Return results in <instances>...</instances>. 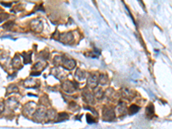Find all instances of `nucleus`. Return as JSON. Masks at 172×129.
Segmentation results:
<instances>
[{
	"instance_id": "7ed1b4c3",
	"label": "nucleus",
	"mask_w": 172,
	"mask_h": 129,
	"mask_svg": "<svg viewBox=\"0 0 172 129\" xmlns=\"http://www.w3.org/2000/svg\"><path fill=\"white\" fill-rule=\"evenodd\" d=\"M35 109V104L34 103H28L25 106L23 111L26 115H30L34 113Z\"/></svg>"
},
{
	"instance_id": "f8f14e48",
	"label": "nucleus",
	"mask_w": 172,
	"mask_h": 129,
	"mask_svg": "<svg viewBox=\"0 0 172 129\" xmlns=\"http://www.w3.org/2000/svg\"><path fill=\"white\" fill-rule=\"evenodd\" d=\"M86 117H87L86 119H87V121H88V123H89V124H91V123H93V122H94L93 118H92L90 115H86Z\"/></svg>"
},
{
	"instance_id": "0eeeda50",
	"label": "nucleus",
	"mask_w": 172,
	"mask_h": 129,
	"mask_svg": "<svg viewBox=\"0 0 172 129\" xmlns=\"http://www.w3.org/2000/svg\"><path fill=\"white\" fill-rule=\"evenodd\" d=\"M20 59H19V57L18 56H16L14 59H13V60H12V66H13V67H20Z\"/></svg>"
},
{
	"instance_id": "f257e3e1",
	"label": "nucleus",
	"mask_w": 172,
	"mask_h": 129,
	"mask_svg": "<svg viewBox=\"0 0 172 129\" xmlns=\"http://www.w3.org/2000/svg\"><path fill=\"white\" fill-rule=\"evenodd\" d=\"M103 118L105 121H112L115 118V112L112 108H107V109H105L103 111Z\"/></svg>"
},
{
	"instance_id": "39448f33",
	"label": "nucleus",
	"mask_w": 172,
	"mask_h": 129,
	"mask_svg": "<svg viewBox=\"0 0 172 129\" xmlns=\"http://www.w3.org/2000/svg\"><path fill=\"white\" fill-rule=\"evenodd\" d=\"M67 118H68V115L67 114H66V113H59V115H58L57 122H60V121H66Z\"/></svg>"
},
{
	"instance_id": "423d86ee",
	"label": "nucleus",
	"mask_w": 172,
	"mask_h": 129,
	"mask_svg": "<svg viewBox=\"0 0 172 129\" xmlns=\"http://www.w3.org/2000/svg\"><path fill=\"white\" fill-rule=\"evenodd\" d=\"M139 110H140V107H138L137 105H132L129 108V113H130V115L136 114Z\"/></svg>"
},
{
	"instance_id": "1a4fd4ad",
	"label": "nucleus",
	"mask_w": 172,
	"mask_h": 129,
	"mask_svg": "<svg viewBox=\"0 0 172 129\" xmlns=\"http://www.w3.org/2000/svg\"><path fill=\"white\" fill-rule=\"evenodd\" d=\"M46 117L49 120H52L55 118V111L54 110H49L46 113Z\"/></svg>"
},
{
	"instance_id": "f03ea898",
	"label": "nucleus",
	"mask_w": 172,
	"mask_h": 129,
	"mask_svg": "<svg viewBox=\"0 0 172 129\" xmlns=\"http://www.w3.org/2000/svg\"><path fill=\"white\" fill-rule=\"evenodd\" d=\"M46 113H47V112H46L43 108L38 109V110L35 113V115H34V117H35V121H41L44 118H46Z\"/></svg>"
},
{
	"instance_id": "20e7f679",
	"label": "nucleus",
	"mask_w": 172,
	"mask_h": 129,
	"mask_svg": "<svg viewBox=\"0 0 172 129\" xmlns=\"http://www.w3.org/2000/svg\"><path fill=\"white\" fill-rule=\"evenodd\" d=\"M63 63H64V66L66 68V69H69V70H71V69H73L75 67V61L73 60V59H63Z\"/></svg>"
},
{
	"instance_id": "9d476101",
	"label": "nucleus",
	"mask_w": 172,
	"mask_h": 129,
	"mask_svg": "<svg viewBox=\"0 0 172 129\" xmlns=\"http://www.w3.org/2000/svg\"><path fill=\"white\" fill-rule=\"evenodd\" d=\"M8 18H9V15H7V14H0V23L5 21Z\"/></svg>"
},
{
	"instance_id": "6e6552de",
	"label": "nucleus",
	"mask_w": 172,
	"mask_h": 129,
	"mask_svg": "<svg viewBox=\"0 0 172 129\" xmlns=\"http://www.w3.org/2000/svg\"><path fill=\"white\" fill-rule=\"evenodd\" d=\"M97 77H90L89 78V81H88V83H89V84L91 86V87H96L97 86Z\"/></svg>"
},
{
	"instance_id": "ddd939ff",
	"label": "nucleus",
	"mask_w": 172,
	"mask_h": 129,
	"mask_svg": "<svg viewBox=\"0 0 172 129\" xmlns=\"http://www.w3.org/2000/svg\"><path fill=\"white\" fill-rule=\"evenodd\" d=\"M3 108H4V105H3V103H2V102H0V114L3 111Z\"/></svg>"
},
{
	"instance_id": "9b49d317",
	"label": "nucleus",
	"mask_w": 172,
	"mask_h": 129,
	"mask_svg": "<svg viewBox=\"0 0 172 129\" xmlns=\"http://www.w3.org/2000/svg\"><path fill=\"white\" fill-rule=\"evenodd\" d=\"M146 110H147V114H149V115H153V111H154L153 105H151V104L149 107H147Z\"/></svg>"
}]
</instances>
